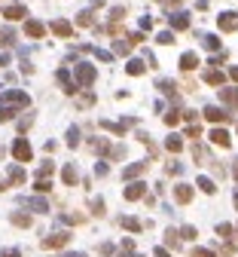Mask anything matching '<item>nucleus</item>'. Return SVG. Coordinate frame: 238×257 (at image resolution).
<instances>
[{"mask_svg": "<svg viewBox=\"0 0 238 257\" xmlns=\"http://www.w3.org/2000/svg\"><path fill=\"white\" fill-rule=\"evenodd\" d=\"M119 224H122L125 230H132V233H141V230H143V224H141V220H138V217H122V220H119Z\"/></svg>", "mask_w": 238, "mask_h": 257, "instance_id": "nucleus-19", "label": "nucleus"}, {"mask_svg": "<svg viewBox=\"0 0 238 257\" xmlns=\"http://www.w3.org/2000/svg\"><path fill=\"white\" fill-rule=\"evenodd\" d=\"M0 257H22V251H18V248H3Z\"/></svg>", "mask_w": 238, "mask_h": 257, "instance_id": "nucleus-41", "label": "nucleus"}, {"mask_svg": "<svg viewBox=\"0 0 238 257\" xmlns=\"http://www.w3.org/2000/svg\"><path fill=\"white\" fill-rule=\"evenodd\" d=\"M220 31H238V12H223L220 15Z\"/></svg>", "mask_w": 238, "mask_h": 257, "instance_id": "nucleus-8", "label": "nucleus"}, {"mask_svg": "<svg viewBox=\"0 0 238 257\" xmlns=\"http://www.w3.org/2000/svg\"><path fill=\"white\" fill-rule=\"evenodd\" d=\"M34 190H37V193H49V190H52V184H49L46 178H37V187H34Z\"/></svg>", "mask_w": 238, "mask_h": 257, "instance_id": "nucleus-34", "label": "nucleus"}, {"mask_svg": "<svg viewBox=\"0 0 238 257\" xmlns=\"http://www.w3.org/2000/svg\"><path fill=\"white\" fill-rule=\"evenodd\" d=\"M98 251H101V254H113V245H110V242H104V245H101Z\"/></svg>", "mask_w": 238, "mask_h": 257, "instance_id": "nucleus-47", "label": "nucleus"}, {"mask_svg": "<svg viewBox=\"0 0 238 257\" xmlns=\"http://www.w3.org/2000/svg\"><path fill=\"white\" fill-rule=\"evenodd\" d=\"M67 242H70V233H67V230H64V233H49L43 242H40V248H43V251H52V248H64Z\"/></svg>", "mask_w": 238, "mask_h": 257, "instance_id": "nucleus-2", "label": "nucleus"}, {"mask_svg": "<svg viewBox=\"0 0 238 257\" xmlns=\"http://www.w3.org/2000/svg\"><path fill=\"white\" fill-rule=\"evenodd\" d=\"M95 77H98V70L92 67V64H86V62L77 64V86H92V83H95Z\"/></svg>", "mask_w": 238, "mask_h": 257, "instance_id": "nucleus-4", "label": "nucleus"}, {"mask_svg": "<svg viewBox=\"0 0 238 257\" xmlns=\"http://www.w3.org/2000/svg\"><path fill=\"white\" fill-rule=\"evenodd\" d=\"M89 208H92V214H95V217H101L104 214V199H92Z\"/></svg>", "mask_w": 238, "mask_h": 257, "instance_id": "nucleus-28", "label": "nucleus"}, {"mask_svg": "<svg viewBox=\"0 0 238 257\" xmlns=\"http://www.w3.org/2000/svg\"><path fill=\"white\" fill-rule=\"evenodd\" d=\"M235 230H238V227H235Z\"/></svg>", "mask_w": 238, "mask_h": 257, "instance_id": "nucleus-56", "label": "nucleus"}, {"mask_svg": "<svg viewBox=\"0 0 238 257\" xmlns=\"http://www.w3.org/2000/svg\"><path fill=\"white\" fill-rule=\"evenodd\" d=\"M25 34H28V37H34V40H40V37L46 34V25H43V22H37V18H31V22L25 25Z\"/></svg>", "mask_w": 238, "mask_h": 257, "instance_id": "nucleus-9", "label": "nucleus"}, {"mask_svg": "<svg viewBox=\"0 0 238 257\" xmlns=\"http://www.w3.org/2000/svg\"><path fill=\"white\" fill-rule=\"evenodd\" d=\"M80 104H83V107H89V104H95V95H92V92H89V95H83V98H80Z\"/></svg>", "mask_w": 238, "mask_h": 257, "instance_id": "nucleus-44", "label": "nucleus"}, {"mask_svg": "<svg viewBox=\"0 0 238 257\" xmlns=\"http://www.w3.org/2000/svg\"><path fill=\"white\" fill-rule=\"evenodd\" d=\"M9 220H12L15 227H31V214H25V211H12Z\"/></svg>", "mask_w": 238, "mask_h": 257, "instance_id": "nucleus-18", "label": "nucleus"}, {"mask_svg": "<svg viewBox=\"0 0 238 257\" xmlns=\"http://www.w3.org/2000/svg\"><path fill=\"white\" fill-rule=\"evenodd\" d=\"M211 141L217 144V147H229V132H226V128H214V132H211Z\"/></svg>", "mask_w": 238, "mask_h": 257, "instance_id": "nucleus-14", "label": "nucleus"}, {"mask_svg": "<svg viewBox=\"0 0 238 257\" xmlns=\"http://www.w3.org/2000/svg\"><path fill=\"white\" fill-rule=\"evenodd\" d=\"M125 70L132 73V77H141V73H143L146 67H143V62H141V59H132V62H128V67H125Z\"/></svg>", "mask_w": 238, "mask_h": 257, "instance_id": "nucleus-23", "label": "nucleus"}, {"mask_svg": "<svg viewBox=\"0 0 238 257\" xmlns=\"http://www.w3.org/2000/svg\"><path fill=\"white\" fill-rule=\"evenodd\" d=\"M165 123H168V126H177V123H180V114H177V110H171V114H165Z\"/></svg>", "mask_w": 238, "mask_h": 257, "instance_id": "nucleus-37", "label": "nucleus"}, {"mask_svg": "<svg viewBox=\"0 0 238 257\" xmlns=\"http://www.w3.org/2000/svg\"><path fill=\"white\" fill-rule=\"evenodd\" d=\"M223 254H235V242H232V239H223Z\"/></svg>", "mask_w": 238, "mask_h": 257, "instance_id": "nucleus-42", "label": "nucleus"}, {"mask_svg": "<svg viewBox=\"0 0 238 257\" xmlns=\"http://www.w3.org/2000/svg\"><path fill=\"white\" fill-rule=\"evenodd\" d=\"M174 199L180 202V205H190V202H192V187H190V184H177V187H174Z\"/></svg>", "mask_w": 238, "mask_h": 257, "instance_id": "nucleus-7", "label": "nucleus"}, {"mask_svg": "<svg viewBox=\"0 0 238 257\" xmlns=\"http://www.w3.org/2000/svg\"><path fill=\"white\" fill-rule=\"evenodd\" d=\"M12 156H15L18 162H31V156H34V150H31V144H28V138H15V141H12Z\"/></svg>", "mask_w": 238, "mask_h": 257, "instance_id": "nucleus-3", "label": "nucleus"}, {"mask_svg": "<svg viewBox=\"0 0 238 257\" xmlns=\"http://www.w3.org/2000/svg\"><path fill=\"white\" fill-rule=\"evenodd\" d=\"M77 25H83V28H86V25H92V12H80V18H77Z\"/></svg>", "mask_w": 238, "mask_h": 257, "instance_id": "nucleus-40", "label": "nucleus"}, {"mask_svg": "<svg viewBox=\"0 0 238 257\" xmlns=\"http://www.w3.org/2000/svg\"><path fill=\"white\" fill-rule=\"evenodd\" d=\"M0 64H9V55H0Z\"/></svg>", "mask_w": 238, "mask_h": 257, "instance_id": "nucleus-52", "label": "nucleus"}, {"mask_svg": "<svg viewBox=\"0 0 238 257\" xmlns=\"http://www.w3.org/2000/svg\"><path fill=\"white\" fill-rule=\"evenodd\" d=\"M52 31L58 34V37H70V34H73V28H70L67 22H61V18H58V22H52Z\"/></svg>", "mask_w": 238, "mask_h": 257, "instance_id": "nucleus-20", "label": "nucleus"}, {"mask_svg": "<svg viewBox=\"0 0 238 257\" xmlns=\"http://www.w3.org/2000/svg\"><path fill=\"white\" fill-rule=\"evenodd\" d=\"M25 15H28L25 6H6L3 9V18H9V22H18V18H25Z\"/></svg>", "mask_w": 238, "mask_h": 257, "instance_id": "nucleus-15", "label": "nucleus"}, {"mask_svg": "<svg viewBox=\"0 0 238 257\" xmlns=\"http://www.w3.org/2000/svg\"><path fill=\"white\" fill-rule=\"evenodd\" d=\"M205 120H208V123H226L229 114H223L220 107H205Z\"/></svg>", "mask_w": 238, "mask_h": 257, "instance_id": "nucleus-12", "label": "nucleus"}, {"mask_svg": "<svg viewBox=\"0 0 238 257\" xmlns=\"http://www.w3.org/2000/svg\"><path fill=\"white\" fill-rule=\"evenodd\" d=\"M128 202H138V199H143L146 196V184L143 181H128V187H125V193H122Z\"/></svg>", "mask_w": 238, "mask_h": 257, "instance_id": "nucleus-5", "label": "nucleus"}, {"mask_svg": "<svg viewBox=\"0 0 238 257\" xmlns=\"http://www.w3.org/2000/svg\"><path fill=\"white\" fill-rule=\"evenodd\" d=\"M171 28H177V31H187V28H190V18H187V12H174V15H171Z\"/></svg>", "mask_w": 238, "mask_h": 257, "instance_id": "nucleus-17", "label": "nucleus"}, {"mask_svg": "<svg viewBox=\"0 0 238 257\" xmlns=\"http://www.w3.org/2000/svg\"><path fill=\"white\" fill-rule=\"evenodd\" d=\"M58 220H61V224H70V227H73V224H83V214H61Z\"/></svg>", "mask_w": 238, "mask_h": 257, "instance_id": "nucleus-32", "label": "nucleus"}, {"mask_svg": "<svg viewBox=\"0 0 238 257\" xmlns=\"http://www.w3.org/2000/svg\"><path fill=\"white\" fill-rule=\"evenodd\" d=\"M235 178H238V162H235Z\"/></svg>", "mask_w": 238, "mask_h": 257, "instance_id": "nucleus-54", "label": "nucleus"}, {"mask_svg": "<svg viewBox=\"0 0 238 257\" xmlns=\"http://www.w3.org/2000/svg\"><path fill=\"white\" fill-rule=\"evenodd\" d=\"M165 147H168V150H171V153H180V147H183V141H180L177 135H171L168 141H165Z\"/></svg>", "mask_w": 238, "mask_h": 257, "instance_id": "nucleus-25", "label": "nucleus"}, {"mask_svg": "<svg viewBox=\"0 0 238 257\" xmlns=\"http://www.w3.org/2000/svg\"><path fill=\"white\" fill-rule=\"evenodd\" d=\"M235 233V227L232 224H217V236H223V239H229Z\"/></svg>", "mask_w": 238, "mask_h": 257, "instance_id": "nucleus-33", "label": "nucleus"}, {"mask_svg": "<svg viewBox=\"0 0 238 257\" xmlns=\"http://www.w3.org/2000/svg\"><path fill=\"white\" fill-rule=\"evenodd\" d=\"M61 181L67 184V187H73V184L80 181V175H77V165H64V172H61Z\"/></svg>", "mask_w": 238, "mask_h": 257, "instance_id": "nucleus-16", "label": "nucleus"}, {"mask_svg": "<svg viewBox=\"0 0 238 257\" xmlns=\"http://www.w3.org/2000/svg\"><path fill=\"white\" fill-rule=\"evenodd\" d=\"M67 144H70V147H77V144H80V128H77V126H70V128H67Z\"/></svg>", "mask_w": 238, "mask_h": 257, "instance_id": "nucleus-26", "label": "nucleus"}, {"mask_svg": "<svg viewBox=\"0 0 238 257\" xmlns=\"http://www.w3.org/2000/svg\"><path fill=\"white\" fill-rule=\"evenodd\" d=\"M125 15V9L122 6H116V9H110V18H113V22H119V18Z\"/></svg>", "mask_w": 238, "mask_h": 257, "instance_id": "nucleus-43", "label": "nucleus"}, {"mask_svg": "<svg viewBox=\"0 0 238 257\" xmlns=\"http://www.w3.org/2000/svg\"><path fill=\"white\" fill-rule=\"evenodd\" d=\"M220 101L226 107H238V89H220Z\"/></svg>", "mask_w": 238, "mask_h": 257, "instance_id": "nucleus-13", "label": "nucleus"}, {"mask_svg": "<svg viewBox=\"0 0 238 257\" xmlns=\"http://www.w3.org/2000/svg\"><path fill=\"white\" fill-rule=\"evenodd\" d=\"M159 43H165V46L174 43V34H171V31H162V34H159Z\"/></svg>", "mask_w": 238, "mask_h": 257, "instance_id": "nucleus-38", "label": "nucleus"}, {"mask_svg": "<svg viewBox=\"0 0 238 257\" xmlns=\"http://www.w3.org/2000/svg\"><path fill=\"white\" fill-rule=\"evenodd\" d=\"M201 43H205L208 49H214V52L220 49V40H217V37H214V34H205V37H201Z\"/></svg>", "mask_w": 238, "mask_h": 257, "instance_id": "nucleus-30", "label": "nucleus"}, {"mask_svg": "<svg viewBox=\"0 0 238 257\" xmlns=\"http://www.w3.org/2000/svg\"><path fill=\"white\" fill-rule=\"evenodd\" d=\"M165 248H180V233H177V230H168V233H165Z\"/></svg>", "mask_w": 238, "mask_h": 257, "instance_id": "nucleus-22", "label": "nucleus"}, {"mask_svg": "<svg viewBox=\"0 0 238 257\" xmlns=\"http://www.w3.org/2000/svg\"><path fill=\"white\" fill-rule=\"evenodd\" d=\"M31 98L25 95V92H18V89H9L0 95V107H9V110H18V107H28Z\"/></svg>", "mask_w": 238, "mask_h": 257, "instance_id": "nucleus-1", "label": "nucleus"}, {"mask_svg": "<svg viewBox=\"0 0 238 257\" xmlns=\"http://www.w3.org/2000/svg\"><path fill=\"white\" fill-rule=\"evenodd\" d=\"M52 169H55L52 162H43V165H40V175H37V178H49V175H52Z\"/></svg>", "mask_w": 238, "mask_h": 257, "instance_id": "nucleus-36", "label": "nucleus"}, {"mask_svg": "<svg viewBox=\"0 0 238 257\" xmlns=\"http://www.w3.org/2000/svg\"><path fill=\"white\" fill-rule=\"evenodd\" d=\"M107 172H110V169H107V162H98V165H95V175H101V178H104Z\"/></svg>", "mask_w": 238, "mask_h": 257, "instance_id": "nucleus-45", "label": "nucleus"}, {"mask_svg": "<svg viewBox=\"0 0 238 257\" xmlns=\"http://www.w3.org/2000/svg\"><path fill=\"white\" fill-rule=\"evenodd\" d=\"M235 208H238V193H235Z\"/></svg>", "mask_w": 238, "mask_h": 257, "instance_id": "nucleus-53", "label": "nucleus"}, {"mask_svg": "<svg viewBox=\"0 0 238 257\" xmlns=\"http://www.w3.org/2000/svg\"><path fill=\"white\" fill-rule=\"evenodd\" d=\"M55 77H58V83L64 86V92H67V95H73V92H77V83H73V80H70V73H67L64 67H61L58 73H55Z\"/></svg>", "mask_w": 238, "mask_h": 257, "instance_id": "nucleus-11", "label": "nucleus"}, {"mask_svg": "<svg viewBox=\"0 0 238 257\" xmlns=\"http://www.w3.org/2000/svg\"><path fill=\"white\" fill-rule=\"evenodd\" d=\"M153 257H171V254H168V248H156V251H153Z\"/></svg>", "mask_w": 238, "mask_h": 257, "instance_id": "nucleus-48", "label": "nucleus"}, {"mask_svg": "<svg viewBox=\"0 0 238 257\" xmlns=\"http://www.w3.org/2000/svg\"><path fill=\"white\" fill-rule=\"evenodd\" d=\"M159 89L165 92V95H174V83L171 80H159Z\"/></svg>", "mask_w": 238, "mask_h": 257, "instance_id": "nucleus-35", "label": "nucleus"}, {"mask_svg": "<svg viewBox=\"0 0 238 257\" xmlns=\"http://www.w3.org/2000/svg\"><path fill=\"white\" fill-rule=\"evenodd\" d=\"M195 236H198V233H195V227H190V224H187V227H180V239H187V242H192Z\"/></svg>", "mask_w": 238, "mask_h": 257, "instance_id": "nucleus-31", "label": "nucleus"}, {"mask_svg": "<svg viewBox=\"0 0 238 257\" xmlns=\"http://www.w3.org/2000/svg\"><path fill=\"white\" fill-rule=\"evenodd\" d=\"M229 73H232V80H235V83H238V67H232V70H229Z\"/></svg>", "mask_w": 238, "mask_h": 257, "instance_id": "nucleus-51", "label": "nucleus"}, {"mask_svg": "<svg viewBox=\"0 0 238 257\" xmlns=\"http://www.w3.org/2000/svg\"><path fill=\"white\" fill-rule=\"evenodd\" d=\"M198 187L205 190V193H214V190H217V187H214V181H211V178H205V175H198Z\"/></svg>", "mask_w": 238, "mask_h": 257, "instance_id": "nucleus-27", "label": "nucleus"}, {"mask_svg": "<svg viewBox=\"0 0 238 257\" xmlns=\"http://www.w3.org/2000/svg\"><path fill=\"white\" fill-rule=\"evenodd\" d=\"M0 153H3V150H0Z\"/></svg>", "mask_w": 238, "mask_h": 257, "instance_id": "nucleus-55", "label": "nucleus"}, {"mask_svg": "<svg viewBox=\"0 0 238 257\" xmlns=\"http://www.w3.org/2000/svg\"><path fill=\"white\" fill-rule=\"evenodd\" d=\"M195 64H198V55H195V52H187V55L180 59V67H183V70H192Z\"/></svg>", "mask_w": 238, "mask_h": 257, "instance_id": "nucleus-21", "label": "nucleus"}, {"mask_svg": "<svg viewBox=\"0 0 238 257\" xmlns=\"http://www.w3.org/2000/svg\"><path fill=\"white\" fill-rule=\"evenodd\" d=\"M61 257H86V254H83V251H64Z\"/></svg>", "mask_w": 238, "mask_h": 257, "instance_id": "nucleus-50", "label": "nucleus"}, {"mask_svg": "<svg viewBox=\"0 0 238 257\" xmlns=\"http://www.w3.org/2000/svg\"><path fill=\"white\" fill-rule=\"evenodd\" d=\"M119 257H141V254H135L132 248H122V254H119Z\"/></svg>", "mask_w": 238, "mask_h": 257, "instance_id": "nucleus-49", "label": "nucleus"}, {"mask_svg": "<svg viewBox=\"0 0 238 257\" xmlns=\"http://www.w3.org/2000/svg\"><path fill=\"white\" fill-rule=\"evenodd\" d=\"M22 205H28L31 211H37V214H46L49 211V202L43 199V196H31V199H18Z\"/></svg>", "mask_w": 238, "mask_h": 257, "instance_id": "nucleus-6", "label": "nucleus"}, {"mask_svg": "<svg viewBox=\"0 0 238 257\" xmlns=\"http://www.w3.org/2000/svg\"><path fill=\"white\" fill-rule=\"evenodd\" d=\"M192 257H217V254L208 251V248H192Z\"/></svg>", "mask_w": 238, "mask_h": 257, "instance_id": "nucleus-39", "label": "nucleus"}, {"mask_svg": "<svg viewBox=\"0 0 238 257\" xmlns=\"http://www.w3.org/2000/svg\"><path fill=\"white\" fill-rule=\"evenodd\" d=\"M205 83L220 86V83H223V73H220V70H208V73H205Z\"/></svg>", "mask_w": 238, "mask_h": 257, "instance_id": "nucleus-24", "label": "nucleus"}, {"mask_svg": "<svg viewBox=\"0 0 238 257\" xmlns=\"http://www.w3.org/2000/svg\"><path fill=\"white\" fill-rule=\"evenodd\" d=\"M223 62H226V55H223V52H217L214 59H211V64H223Z\"/></svg>", "mask_w": 238, "mask_h": 257, "instance_id": "nucleus-46", "label": "nucleus"}, {"mask_svg": "<svg viewBox=\"0 0 238 257\" xmlns=\"http://www.w3.org/2000/svg\"><path fill=\"white\" fill-rule=\"evenodd\" d=\"M146 169H150V159H146V162H135V165H128V169H125V181H135V178H141Z\"/></svg>", "mask_w": 238, "mask_h": 257, "instance_id": "nucleus-10", "label": "nucleus"}, {"mask_svg": "<svg viewBox=\"0 0 238 257\" xmlns=\"http://www.w3.org/2000/svg\"><path fill=\"white\" fill-rule=\"evenodd\" d=\"M0 40H3V46H12V43H15V31H12V28H3Z\"/></svg>", "mask_w": 238, "mask_h": 257, "instance_id": "nucleus-29", "label": "nucleus"}]
</instances>
